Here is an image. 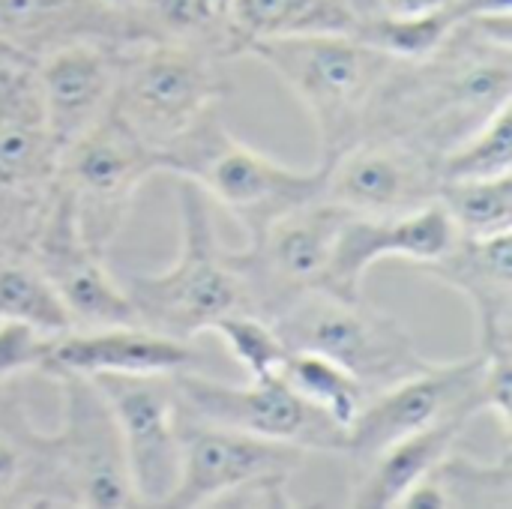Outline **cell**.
I'll return each instance as SVG.
<instances>
[{
    "instance_id": "obj_1",
    "label": "cell",
    "mask_w": 512,
    "mask_h": 509,
    "mask_svg": "<svg viewBox=\"0 0 512 509\" xmlns=\"http://www.w3.org/2000/svg\"><path fill=\"white\" fill-rule=\"evenodd\" d=\"M507 102H512V15H483L465 21L426 57H396L372 105L366 135L402 138L444 156Z\"/></svg>"
},
{
    "instance_id": "obj_2",
    "label": "cell",
    "mask_w": 512,
    "mask_h": 509,
    "mask_svg": "<svg viewBox=\"0 0 512 509\" xmlns=\"http://www.w3.org/2000/svg\"><path fill=\"white\" fill-rule=\"evenodd\" d=\"M306 108L315 123L321 162L366 135L372 105L396 66V57L357 33L258 39L246 45Z\"/></svg>"
},
{
    "instance_id": "obj_3",
    "label": "cell",
    "mask_w": 512,
    "mask_h": 509,
    "mask_svg": "<svg viewBox=\"0 0 512 509\" xmlns=\"http://www.w3.org/2000/svg\"><path fill=\"white\" fill-rule=\"evenodd\" d=\"M180 255L162 273H132L123 291L141 327L192 342L222 318L249 312V297L228 249L219 243L210 198L192 183H177Z\"/></svg>"
},
{
    "instance_id": "obj_4",
    "label": "cell",
    "mask_w": 512,
    "mask_h": 509,
    "mask_svg": "<svg viewBox=\"0 0 512 509\" xmlns=\"http://www.w3.org/2000/svg\"><path fill=\"white\" fill-rule=\"evenodd\" d=\"M162 171L192 180L246 234L258 237L279 216L324 198V165L291 168L231 135L222 111L201 120L162 156Z\"/></svg>"
},
{
    "instance_id": "obj_5",
    "label": "cell",
    "mask_w": 512,
    "mask_h": 509,
    "mask_svg": "<svg viewBox=\"0 0 512 509\" xmlns=\"http://www.w3.org/2000/svg\"><path fill=\"white\" fill-rule=\"evenodd\" d=\"M225 66L228 60L183 42L144 39L123 45L111 114L159 156L162 168L165 150L222 111L231 93Z\"/></svg>"
},
{
    "instance_id": "obj_6",
    "label": "cell",
    "mask_w": 512,
    "mask_h": 509,
    "mask_svg": "<svg viewBox=\"0 0 512 509\" xmlns=\"http://www.w3.org/2000/svg\"><path fill=\"white\" fill-rule=\"evenodd\" d=\"M306 456L300 447L201 423L180 411V477L165 507H297L291 483Z\"/></svg>"
},
{
    "instance_id": "obj_7",
    "label": "cell",
    "mask_w": 512,
    "mask_h": 509,
    "mask_svg": "<svg viewBox=\"0 0 512 509\" xmlns=\"http://www.w3.org/2000/svg\"><path fill=\"white\" fill-rule=\"evenodd\" d=\"M270 324L288 351H312L339 363L369 396L429 363L411 330L396 315L366 303V297L312 291Z\"/></svg>"
},
{
    "instance_id": "obj_8",
    "label": "cell",
    "mask_w": 512,
    "mask_h": 509,
    "mask_svg": "<svg viewBox=\"0 0 512 509\" xmlns=\"http://www.w3.org/2000/svg\"><path fill=\"white\" fill-rule=\"evenodd\" d=\"M57 159L33 63L0 51V255H30L57 198Z\"/></svg>"
},
{
    "instance_id": "obj_9",
    "label": "cell",
    "mask_w": 512,
    "mask_h": 509,
    "mask_svg": "<svg viewBox=\"0 0 512 509\" xmlns=\"http://www.w3.org/2000/svg\"><path fill=\"white\" fill-rule=\"evenodd\" d=\"M495 393L498 384L483 354L450 363L429 360L420 372L366 399L345 432L342 456L363 465L414 432L453 420L471 423L492 411Z\"/></svg>"
},
{
    "instance_id": "obj_10",
    "label": "cell",
    "mask_w": 512,
    "mask_h": 509,
    "mask_svg": "<svg viewBox=\"0 0 512 509\" xmlns=\"http://www.w3.org/2000/svg\"><path fill=\"white\" fill-rule=\"evenodd\" d=\"M162 174L159 156L126 129L111 108L57 159V183L72 204L87 246L108 258L132 216L141 186Z\"/></svg>"
},
{
    "instance_id": "obj_11",
    "label": "cell",
    "mask_w": 512,
    "mask_h": 509,
    "mask_svg": "<svg viewBox=\"0 0 512 509\" xmlns=\"http://www.w3.org/2000/svg\"><path fill=\"white\" fill-rule=\"evenodd\" d=\"M345 219V207L315 198L279 216L258 237L246 240L243 249H228V258L246 285L249 312L273 321L300 297L321 291Z\"/></svg>"
},
{
    "instance_id": "obj_12",
    "label": "cell",
    "mask_w": 512,
    "mask_h": 509,
    "mask_svg": "<svg viewBox=\"0 0 512 509\" xmlns=\"http://www.w3.org/2000/svg\"><path fill=\"white\" fill-rule=\"evenodd\" d=\"M174 390L180 411L201 423L291 444L306 453L342 456L345 450V429L297 396L282 375L231 387L201 375L198 369H186L174 372Z\"/></svg>"
},
{
    "instance_id": "obj_13",
    "label": "cell",
    "mask_w": 512,
    "mask_h": 509,
    "mask_svg": "<svg viewBox=\"0 0 512 509\" xmlns=\"http://www.w3.org/2000/svg\"><path fill=\"white\" fill-rule=\"evenodd\" d=\"M48 378L57 384L63 405L60 429L51 435L72 509L141 507L117 420L99 387L72 372H54Z\"/></svg>"
},
{
    "instance_id": "obj_14",
    "label": "cell",
    "mask_w": 512,
    "mask_h": 509,
    "mask_svg": "<svg viewBox=\"0 0 512 509\" xmlns=\"http://www.w3.org/2000/svg\"><path fill=\"white\" fill-rule=\"evenodd\" d=\"M324 165V198L357 216H399L438 201L441 156L390 135H366Z\"/></svg>"
},
{
    "instance_id": "obj_15",
    "label": "cell",
    "mask_w": 512,
    "mask_h": 509,
    "mask_svg": "<svg viewBox=\"0 0 512 509\" xmlns=\"http://www.w3.org/2000/svg\"><path fill=\"white\" fill-rule=\"evenodd\" d=\"M141 507H165L180 477V408L174 375H99Z\"/></svg>"
},
{
    "instance_id": "obj_16",
    "label": "cell",
    "mask_w": 512,
    "mask_h": 509,
    "mask_svg": "<svg viewBox=\"0 0 512 509\" xmlns=\"http://www.w3.org/2000/svg\"><path fill=\"white\" fill-rule=\"evenodd\" d=\"M30 258L54 285L60 303L69 312L72 330L138 324L123 282L108 270L105 255L87 246L60 183L57 198L33 240Z\"/></svg>"
},
{
    "instance_id": "obj_17",
    "label": "cell",
    "mask_w": 512,
    "mask_h": 509,
    "mask_svg": "<svg viewBox=\"0 0 512 509\" xmlns=\"http://www.w3.org/2000/svg\"><path fill=\"white\" fill-rule=\"evenodd\" d=\"M453 240L456 228L441 201H432L399 216L348 213L333 243L321 291L339 297H363L366 276L375 264L396 258L417 267L438 258Z\"/></svg>"
},
{
    "instance_id": "obj_18",
    "label": "cell",
    "mask_w": 512,
    "mask_h": 509,
    "mask_svg": "<svg viewBox=\"0 0 512 509\" xmlns=\"http://www.w3.org/2000/svg\"><path fill=\"white\" fill-rule=\"evenodd\" d=\"M153 39L138 9L105 0H0V51L27 63L81 45H132Z\"/></svg>"
},
{
    "instance_id": "obj_19",
    "label": "cell",
    "mask_w": 512,
    "mask_h": 509,
    "mask_svg": "<svg viewBox=\"0 0 512 509\" xmlns=\"http://www.w3.org/2000/svg\"><path fill=\"white\" fill-rule=\"evenodd\" d=\"M414 270L468 300L477 324V354L512 360V234L456 237L438 258Z\"/></svg>"
},
{
    "instance_id": "obj_20",
    "label": "cell",
    "mask_w": 512,
    "mask_h": 509,
    "mask_svg": "<svg viewBox=\"0 0 512 509\" xmlns=\"http://www.w3.org/2000/svg\"><path fill=\"white\" fill-rule=\"evenodd\" d=\"M201 357L192 342H180L147 330L141 324L99 327V330H66L45 339L33 372L54 375L72 372L84 378L99 375H174L198 369Z\"/></svg>"
},
{
    "instance_id": "obj_21",
    "label": "cell",
    "mask_w": 512,
    "mask_h": 509,
    "mask_svg": "<svg viewBox=\"0 0 512 509\" xmlns=\"http://www.w3.org/2000/svg\"><path fill=\"white\" fill-rule=\"evenodd\" d=\"M120 51L123 45L81 42L33 63L45 123L57 150L69 147L111 108Z\"/></svg>"
},
{
    "instance_id": "obj_22",
    "label": "cell",
    "mask_w": 512,
    "mask_h": 509,
    "mask_svg": "<svg viewBox=\"0 0 512 509\" xmlns=\"http://www.w3.org/2000/svg\"><path fill=\"white\" fill-rule=\"evenodd\" d=\"M0 509H72L54 435L30 417L24 372L0 378Z\"/></svg>"
},
{
    "instance_id": "obj_23",
    "label": "cell",
    "mask_w": 512,
    "mask_h": 509,
    "mask_svg": "<svg viewBox=\"0 0 512 509\" xmlns=\"http://www.w3.org/2000/svg\"><path fill=\"white\" fill-rule=\"evenodd\" d=\"M468 423H438L432 429L414 432L369 462H363V474H357L351 486L348 507L357 509H396L402 507L405 495L435 471V465L459 444Z\"/></svg>"
},
{
    "instance_id": "obj_24",
    "label": "cell",
    "mask_w": 512,
    "mask_h": 509,
    "mask_svg": "<svg viewBox=\"0 0 512 509\" xmlns=\"http://www.w3.org/2000/svg\"><path fill=\"white\" fill-rule=\"evenodd\" d=\"M228 18L243 54L258 39L357 33L363 21L348 0H228Z\"/></svg>"
},
{
    "instance_id": "obj_25",
    "label": "cell",
    "mask_w": 512,
    "mask_h": 509,
    "mask_svg": "<svg viewBox=\"0 0 512 509\" xmlns=\"http://www.w3.org/2000/svg\"><path fill=\"white\" fill-rule=\"evenodd\" d=\"M0 324L27 327L39 339L72 330L66 306L30 255H0Z\"/></svg>"
},
{
    "instance_id": "obj_26",
    "label": "cell",
    "mask_w": 512,
    "mask_h": 509,
    "mask_svg": "<svg viewBox=\"0 0 512 509\" xmlns=\"http://www.w3.org/2000/svg\"><path fill=\"white\" fill-rule=\"evenodd\" d=\"M429 480L438 486L444 509H510L512 444H504L498 462H477L456 447L435 465Z\"/></svg>"
},
{
    "instance_id": "obj_27",
    "label": "cell",
    "mask_w": 512,
    "mask_h": 509,
    "mask_svg": "<svg viewBox=\"0 0 512 509\" xmlns=\"http://www.w3.org/2000/svg\"><path fill=\"white\" fill-rule=\"evenodd\" d=\"M279 375L297 396H303L312 408L327 414L345 432L369 399V393L354 375L312 351H288V360Z\"/></svg>"
},
{
    "instance_id": "obj_28",
    "label": "cell",
    "mask_w": 512,
    "mask_h": 509,
    "mask_svg": "<svg viewBox=\"0 0 512 509\" xmlns=\"http://www.w3.org/2000/svg\"><path fill=\"white\" fill-rule=\"evenodd\" d=\"M438 201L447 210L456 237L489 240L512 234V174L483 180H444Z\"/></svg>"
},
{
    "instance_id": "obj_29",
    "label": "cell",
    "mask_w": 512,
    "mask_h": 509,
    "mask_svg": "<svg viewBox=\"0 0 512 509\" xmlns=\"http://www.w3.org/2000/svg\"><path fill=\"white\" fill-rule=\"evenodd\" d=\"M512 174V102L441 156L444 180H483Z\"/></svg>"
},
{
    "instance_id": "obj_30",
    "label": "cell",
    "mask_w": 512,
    "mask_h": 509,
    "mask_svg": "<svg viewBox=\"0 0 512 509\" xmlns=\"http://www.w3.org/2000/svg\"><path fill=\"white\" fill-rule=\"evenodd\" d=\"M210 333H216L225 342V348L243 366L249 381L276 378L288 360V348L279 339V333L273 330V324L252 312L228 315Z\"/></svg>"
},
{
    "instance_id": "obj_31",
    "label": "cell",
    "mask_w": 512,
    "mask_h": 509,
    "mask_svg": "<svg viewBox=\"0 0 512 509\" xmlns=\"http://www.w3.org/2000/svg\"><path fill=\"white\" fill-rule=\"evenodd\" d=\"M39 348H42V339L30 333L27 327L0 324V378L33 372Z\"/></svg>"
},
{
    "instance_id": "obj_32",
    "label": "cell",
    "mask_w": 512,
    "mask_h": 509,
    "mask_svg": "<svg viewBox=\"0 0 512 509\" xmlns=\"http://www.w3.org/2000/svg\"><path fill=\"white\" fill-rule=\"evenodd\" d=\"M459 0H378L375 15H393V18H414V15H429L438 9H447Z\"/></svg>"
},
{
    "instance_id": "obj_33",
    "label": "cell",
    "mask_w": 512,
    "mask_h": 509,
    "mask_svg": "<svg viewBox=\"0 0 512 509\" xmlns=\"http://www.w3.org/2000/svg\"><path fill=\"white\" fill-rule=\"evenodd\" d=\"M348 3L360 12V18H372L378 12V0H348Z\"/></svg>"
},
{
    "instance_id": "obj_34",
    "label": "cell",
    "mask_w": 512,
    "mask_h": 509,
    "mask_svg": "<svg viewBox=\"0 0 512 509\" xmlns=\"http://www.w3.org/2000/svg\"><path fill=\"white\" fill-rule=\"evenodd\" d=\"M105 3H114V6H123V9H138L141 0H105Z\"/></svg>"
}]
</instances>
